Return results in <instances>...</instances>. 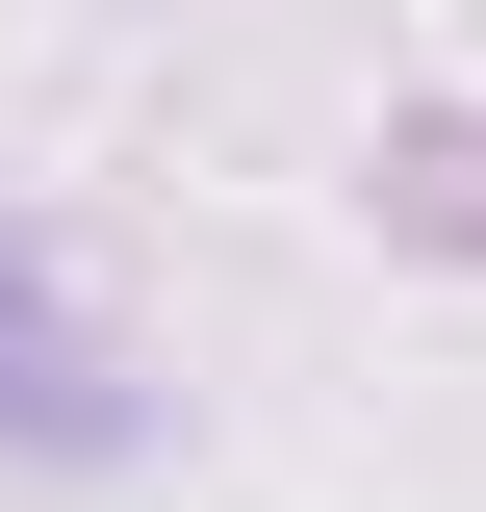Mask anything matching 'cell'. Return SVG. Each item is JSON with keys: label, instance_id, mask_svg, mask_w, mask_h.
I'll return each mask as SVG.
<instances>
[{"label": "cell", "instance_id": "6da1fadb", "mask_svg": "<svg viewBox=\"0 0 486 512\" xmlns=\"http://www.w3.org/2000/svg\"><path fill=\"white\" fill-rule=\"evenodd\" d=\"M0 410H26V436H77V333H52V282H26V256H0Z\"/></svg>", "mask_w": 486, "mask_h": 512}]
</instances>
